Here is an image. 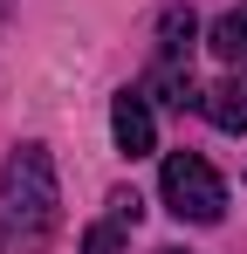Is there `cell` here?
Wrapping results in <instances>:
<instances>
[{"label": "cell", "instance_id": "1", "mask_svg": "<svg viewBox=\"0 0 247 254\" xmlns=\"http://www.w3.org/2000/svg\"><path fill=\"white\" fill-rule=\"evenodd\" d=\"M55 220H62V192H55L48 144H14L0 165V241L14 254H41Z\"/></svg>", "mask_w": 247, "mask_h": 254}, {"label": "cell", "instance_id": "2", "mask_svg": "<svg viewBox=\"0 0 247 254\" xmlns=\"http://www.w3.org/2000/svg\"><path fill=\"white\" fill-rule=\"evenodd\" d=\"M158 192H165V206L179 220H192V227H213L227 213V179L206 165L199 151H172L165 172H158Z\"/></svg>", "mask_w": 247, "mask_h": 254}, {"label": "cell", "instance_id": "3", "mask_svg": "<svg viewBox=\"0 0 247 254\" xmlns=\"http://www.w3.org/2000/svg\"><path fill=\"white\" fill-rule=\"evenodd\" d=\"M110 137H117V151H124V158H151L158 124H151L144 89H117V96H110Z\"/></svg>", "mask_w": 247, "mask_h": 254}, {"label": "cell", "instance_id": "4", "mask_svg": "<svg viewBox=\"0 0 247 254\" xmlns=\"http://www.w3.org/2000/svg\"><path fill=\"white\" fill-rule=\"evenodd\" d=\"M206 117H213L220 130H234V137L247 130V76H241V69H234V76H220V83L206 89Z\"/></svg>", "mask_w": 247, "mask_h": 254}, {"label": "cell", "instance_id": "5", "mask_svg": "<svg viewBox=\"0 0 247 254\" xmlns=\"http://www.w3.org/2000/svg\"><path fill=\"white\" fill-rule=\"evenodd\" d=\"M192 35H199L192 7H165L158 14V62H185L192 55Z\"/></svg>", "mask_w": 247, "mask_h": 254}, {"label": "cell", "instance_id": "6", "mask_svg": "<svg viewBox=\"0 0 247 254\" xmlns=\"http://www.w3.org/2000/svg\"><path fill=\"white\" fill-rule=\"evenodd\" d=\"M213 55H220V62H247V7H234V14H220V21H213Z\"/></svg>", "mask_w": 247, "mask_h": 254}, {"label": "cell", "instance_id": "7", "mask_svg": "<svg viewBox=\"0 0 247 254\" xmlns=\"http://www.w3.org/2000/svg\"><path fill=\"white\" fill-rule=\"evenodd\" d=\"M82 254H124V220H96L82 234Z\"/></svg>", "mask_w": 247, "mask_h": 254}, {"label": "cell", "instance_id": "8", "mask_svg": "<svg viewBox=\"0 0 247 254\" xmlns=\"http://www.w3.org/2000/svg\"><path fill=\"white\" fill-rule=\"evenodd\" d=\"M137 213H144V199H137V192H110V220L137 227Z\"/></svg>", "mask_w": 247, "mask_h": 254}, {"label": "cell", "instance_id": "9", "mask_svg": "<svg viewBox=\"0 0 247 254\" xmlns=\"http://www.w3.org/2000/svg\"><path fill=\"white\" fill-rule=\"evenodd\" d=\"M165 254H179V248H165Z\"/></svg>", "mask_w": 247, "mask_h": 254}]
</instances>
